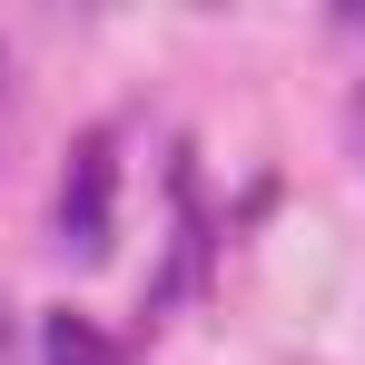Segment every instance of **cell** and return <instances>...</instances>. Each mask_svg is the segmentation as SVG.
<instances>
[{
	"label": "cell",
	"mask_w": 365,
	"mask_h": 365,
	"mask_svg": "<svg viewBox=\"0 0 365 365\" xmlns=\"http://www.w3.org/2000/svg\"><path fill=\"white\" fill-rule=\"evenodd\" d=\"M346 119H356V148H365V89H356V109H346Z\"/></svg>",
	"instance_id": "cell-3"
},
{
	"label": "cell",
	"mask_w": 365,
	"mask_h": 365,
	"mask_svg": "<svg viewBox=\"0 0 365 365\" xmlns=\"http://www.w3.org/2000/svg\"><path fill=\"white\" fill-rule=\"evenodd\" d=\"M109 207H119V158L109 138H79L60 178V247L69 257H109Z\"/></svg>",
	"instance_id": "cell-1"
},
{
	"label": "cell",
	"mask_w": 365,
	"mask_h": 365,
	"mask_svg": "<svg viewBox=\"0 0 365 365\" xmlns=\"http://www.w3.org/2000/svg\"><path fill=\"white\" fill-rule=\"evenodd\" d=\"M40 356H50V365H119L109 346H99L89 316H50V326H40Z\"/></svg>",
	"instance_id": "cell-2"
}]
</instances>
